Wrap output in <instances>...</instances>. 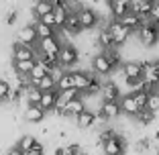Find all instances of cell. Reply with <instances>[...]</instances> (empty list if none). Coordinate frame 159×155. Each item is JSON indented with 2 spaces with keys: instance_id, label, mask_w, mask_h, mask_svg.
<instances>
[{
  "instance_id": "obj_1",
  "label": "cell",
  "mask_w": 159,
  "mask_h": 155,
  "mask_svg": "<svg viewBox=\"0 0 159 155\" xmlns=\"http://www.w3.org/2000/svg\"><path fill=\"white\" fill-rule=\"evenodd\" d=\"M108 31H110V35H112V45L114 47H122L126 41H129V37L133 35L131 29H126L125 25H120L118 21H112L110 23V27H108Z\"/></svg>"
},
{
  "instance_id": "obj_2",
  "label": "cell",
  "mask_w": 159,
  "mask_h": 155,
  "mask_svg": "<svg viewBox=\"0 0 159 155\" xmlns=\"http://www.w3.org/2000/svg\"><path fill=\"white\" fill-rule=\"evenodd\" d=\"M78 19H80V27L82 29H94V27H98V10H94L92 6H80L78 8Z\"/></svg>"
},
{
  "instance_id": "obj_3",
  "label": "cell",
  "mask_w": 159,
  "mask_h": 155,
  "mask_svg": "<svg viewBox=\"0 0 159 155\" xmlns=\"http://www.w3.org/2000/svg\"><path fill=\"white\" fill-rule=\"evenodd\" d=\"M39 41L37 31H35V25H25V27L19 29L16 33V43L14 45H27V47H35Z\"/></svg>"
},
{
  "instance_id": "obj_4",
  "label": "cell",
  "mask_w": 159,
  "mask_h": 155,
  "mask_svg": "<svg viewBox=\"0 0 159 155\" xmlns=\"http://www.w3.org/2000/svg\"><path fill=\"white\" fill-rule=\"evenodd\" d=\"M139 41H141V45H145V47H153L155 43L159 41V27H155V25H151V23H145L143 29L139 31Z\"/></svg>"
},
{
  "instance_id": "obj_5",
  "label": "cell",
  "mask_w": 159,
  "mask_h": 155,
  "mask_svg": "<svg viewBox=\"0 0 159 155\" xmlns=\"http://www.w3.org/2000/svg\"><path fill=\"white\" fill-rule=\"evenodd\" d=\"M80 61V53H78V49L71 45V43H67V45H63L61 47V53H59V66L66 70V67H71V66H75Z\"/></svg>"
},
{
  "instance_id": "obj_6",
  "label": "cell",
  "mask_w": 159,
  "mask_h": 155,
  "mask_svg": "<svg viewBox=\"0 0 159 155\" xmlns=\"http://www.w3.org/2000/svg\"><path fill=\"white\" fill-rule=\"evenodd\" d=\"M100 96H102V102H120V98H122L120 86L116 82H104L102 90H100Z\"/></svg>"
},
{
  "instance_id": "obj_7",
  "label": "cell",
  "mask_w": 159,
  "mask_h": 155,
  "mask_svg": "<svg viewBox=\"0 0 159 155\" xmlns=\"http://www.w3.org/2000/svg\"><path fill=\"white\" fill-rule=\"evenodd\" d=\"M122 78H125V82L143 80V67H141V61H126V63H122Z\"/></svg>"
},
{
  "instance_id": "obj_8",
  "label": "cell",
  "mask_w": 159,
  "mask_h": 155,
  "mask_svg": "<svg viewBox=\"0 0 159 155\" xmlns=\"http://www.w3.org/2000/svg\"><path fill=\"white\" fill-rule=\"evenodd\" d=\"M125 149H126V139H125V137H120V135L112 137L110 141H106L102 145L104 155H122V153H125Z\"/></svg>"
},
{
  "instance_id": "obj_9",
  "label": "cell",
  "mask_w": 159,
  "mask_h": 155,
  "mask_svg": "<svg viewBox=\"0 0 159 155\" xmlns=\"http://www.w3.org/2000/svg\"><path fill=\"white\" fill-rule=\"evenodd\" d=\"M37 59V49L27 47V45H14L12 47V61H35Z\"/></svg>"
},
{
  "instance_id": "obj_10",
  "label": "cell",
  "mask_w": 159,
  "mask_h": 155,
  "mask_svg": "<svg viewBox=\"0 0 159 155\" xmlns=\"http://www.w3.org/2000/svg\"><path fill=\"white\" fill-rule=\"evenodd\" d=\"M71 78H74V88L80 92V98H82V94L86 92V88H88L90 82H92L94 74H90V71H71Z\"/></svg>"
},
{
  "instance_id": "obj_11",
  "label": "cell",
  "mask_w": 159,
  "mask_h": 155,
  "mask_svg": "<svg viewBox=\"0 0 159 155\" xmlns=\"http://www.w3.org/2000/svg\"><path fill=\"white\" fill-rule=\"evenodd\" d=\"M153 8V0H131V12L137 14L141 21L147 19Z\"/></svg>"
},
{
  "instance_id": "obj_12",
  "label": "cell",
  "mask_w": 159,
  "mask_h": 155,
  "mask_svg": "<svg viewBox=\"0 0 159 155\" xmlns=\"http://www.w3.org/2000/svg\"><path fill=\"white\" fill-rule=\"evenodd\" d=\"M131 12V0H112L110 2V14L112 21H120L125 14Z\"/></svg>"
},
{
  "instance_id": "obj_13",
  "label": "cell",
  "mask_w": 159,
  "mask_h": 155,
  "mask_svg": "<svg viewBox=\"0 0 159 155\" xmlns=\"http://www.w3.org/2000/svg\"><path fill=\"white\" fill-rule=\"evenodd\" d=\"M92 70H94V74H98V75L112 74V66L108 63V59L102 55V53H96V55L92 57Z\"/></svg>"
},
{
  "instance_id": "obj_14",
  "label": "cell",
  "mask_w": 159,
  "mask_h": 155,
  "mask_svg": "<svg viewBox=\"0 0 159 155\" xmlns=\"http://www.w3.org/2000/svg\"><path fill=\"white\" fill-rule=\"evenodd\" d=\"M98 114H102L106 121L120 116V114H122V110H120V102H102V104H100Z\"/></svg>"
},
{
  "instance_id": "obj_15",
  "label": "cell",
  "mask_w": 159,
  "mask_h": 155,
  "mask_svg": "<svg viewBox=\"0 0 159 155\" xmlns=\"http://www.w3.org/2000/svg\"><path fill=\"white\" fill-rule=\"evenodd\" d=\"M61 31L66 35H80L82 27H80V19H78V12H70L66 16V23L61 27Z\"/></svg>"
},
{
  "instance_id": "obj_16",
  "label": "cell",
  "mask_w": 159,
  "mask_h": 155,
  "mask_svg": "<svg viewBox=\"0 0 159 155\" xmlns=\"http://www.w3.org/2000/svg\"><path fill=\"white\" fill-rule=\"evenodd\" d=\"M45 110L41 106H27L25 108V121L31 122V125H39V122L45 121Z\"/></svg>"
},
{
  "instance_id": "obj_17",
  "label": "cell",
  "mask_w": 159,
  "mask_h": 155,
  "mask_svg": "<svg viewBox=\"0 0 159 155\" xmlns=\"http://www.w3.org/2000/svg\"><path fill=\"white\" fill-rule=\"evenodd\" d=\"M120 110L125 114H129V116H137V114L141 112V108L137 106L133 94H122V98H120Z\"/></svg>"
},
{
  "instance_id": "obj_18",
  "label": "cell",
  "mask_w": 159,
  "mask_h": 155,
  "mask_svg": "<svg viewBox=\"0 0 159 155\" xmlns=\"http://www.w3.org/2000/svg\"><path fill=\"white\" fill-rule=\"evenodd\" d=\"M120 25H125L126 29H131L133 33H139L141 29H143V21L137 16V14H133V12H129V14H125L120 21H118Z\"/></svg>"
},
{
  "instance_id": "obj_19",
  "label": "cell",
  "mask_w": 159,
  "mask_h": 155,
  "mask_svg": "<svg viewBox=\"0 0 159 155\" xmlns=\"http://www.w3.org/2000/svg\"><path fill=\"white\" fill-rule=\"evenodd\" d=\"M39 106H41L45 112H49V110H55V106H57V90H53V92H43Z\"/></svg>"
},
{
  "instance_id": "obj_20",
  "label": "cell",
  "mask_w": 159,
  "mask_h": 155,
  "mask_svg": "<svg viewBox=\"0 0 159 155\" xmlns=\"http://www.w3.org/2000/svg\"><path fill=\"white\" fill-rule=\"evenodd\" d=\"M84 110H88L86 108V102L82 98H78V100H74V102H70L66 106V116H74V118H78L80 114L84 112Z\"/></svg>"
},
{
  "instance_id": "obj_21",
  "label": "cell",
  "mask_w": 159,
  "mask_h": 155,
  "mask_svg": "<svg viewBox=\"0 0 159 155\" xmlns=\"http://www.w3.org/2000/svg\"><path fill=\"white\" fill-rule=\"evenodd\" d=\"M75 122H78L80 129H90V127L96 125V114H94L92 110H84V112L75 118Z\"/></svg>"
},
{
  "instance_id": "obj_22",
  "label": "cell",
  "mask_w": 159,
  "mask_h": 155,
  "mask_svg": "<svg viewBox=\"0 0 159 155\" xmlns=\"http://www.w3.org/2000/svg\"><path fill=\"white\" fill-rule=\"evenodd\" d=\"M35 88L41 90V92H53V90H57V80L53 78L51 74H47L41 82H37V84H35Z\"/></svg>"
},
{
  "instance_id": "obj_23",
  "label": "cell",
  "mask_w": 159,
  "mask_h": 155,
  "mask_svg": "<svg viewBox=\"0 0 159 155\" xmlns=\"http://www.w3.org/2000/svg\"><path fill=\"white\" fill-rule=\"evenodd\" d=\"M74 88V78H71V71H63V74L57 78V92H66V90Z\"/></svg>"
},
{
  "instance_id": "obj_24",
  "label": "cell",
  "mask_w": 159,
  "mask_h": 155,
  "mask_svg": "<svg viewBox=\"0 0 159 155\" xmlns=\"http://www.w3.org/2000/svg\"><path fill=\"white\" fill-rule=\"evenodd\" d=\"M33 10H35V16H37V21H39L41 16L53 12V4H51V0H39L37 4L33 6Z\"/></svg>"
},
{
  "instance_id": "obj_25",
  "label": "cell",
  "mask_w": 159,
  "mask_h": 155,
  "mask_svg": "<svg viewBox=\"0 0 159 155\" xmlns=\"http://www.w3.org/2000/svg\"><path fill=\"white\" fill-rule=\"evenodd\" d=\"M35 31H37V37H39V41L41 39H51V37H57L55 35V29H51V27H47V25H43V23H35Z\"/></svg>"
},
{
  "instance_id": "obj_26",
  "label": "cell",
  "mask_w": 159,
  "mask_h": 155,
  "mask_svg": "<svg viewBox=\"0 0 159 155\" xmlns=\"http://www.w3.org/2000/svg\"><path fill=\"white\" fill-rule=\"evenodd\" d=\"M37 61H12V67L19 75H29Z\"/></svg>"
},
{
  "instance_id": "obj_27",
  "label": "cell",
  "mask_w": 159,
  "mask_h": 155,
  "mask_svg": "<svg viewBox=\"0 0 159 155\" xmlns=\"http://www.w3.org/2000/svg\"><path fill=\"white\" fill-rule=\"evenodd\" d=\"M96 43H98L102 49H110L114 47L112 45V35H110V31H98V35H96Z\"/></svg>"
},
{
  "instance_id": "obj_28",
  "label": "cell",
  "mask_w": 159,
  "mask_h": 155,
  "mask_svg": "<svg viewBox=\"0 0 159 155\" xmlns=\"http://www.w3.org/2000/svg\"><path fill=\"white\" fill-rule=\"evenodd\" d=\"M102 55L108 59V63L112 66V70H114V67H118V66H120V53H118V49H116V47L104 49V51H102Z\"/></svg>"
},
{
  "instance_id": "obj_29",
  "label": "cell",
  "mask_w": 159,
  "mask_h": 155,
  "mask_svg": "<svg viewBox=\"0 0 159 155\" xmlns=\"http://www.w3.org/2000/svg\"><path fill=\"white\" fill-rule=\"evenodd\" d=\"M47 75V70L41 66V63H35V67L31 70V74H29V80H31V86H35L37 82H41L43 78Z\"/></svg>"
},
{
  "instance_id": "obj_30",
  "label": "cell",
  "mask_w": 159,
  "mask_h": 155,
  "mask_svg": "<svg viewBox=\"0 0 159 155\" xmlns=\"http://www.w3.org/2000/svg\"><path fill=\"white\" fill-rule=\"evenodd\" d=\"M41 90H37L35 86H31V88L27 90V100H29V106H39V102H41Z\"/></svg>"
},
{
  "instance_id": "obj_31",
  "label": "cell",
  "mask_w": 159,
  "mask_h": 155,
  "mask_svg": "<svg viewBox=\"0 0 159 155\" xmlns=\"http://www.w3.org/2000/svg\"><path fill=\"white\" fill-rule=\"evenodd\" d=\"M100 90H102V82H100L98 78L94 75V78H92V82H90V86L86 88V92H84V94H82V98H84V96H94V94H100Z\"/></svg>"
},
{
  "instance_id": "obj_32",
  "label": "cell",
  "mask_w": 159,
  "mask_h": 155,
  "mask_svg": "<svg viewBox=\"0 0 159 155\" xmlns=\"http://www.w3.org/2000/svg\"><path fill=\"white\" fill-rule=\"evenodd\" d=\"M35 143H37V139H35V137H31V135H27V137H23V139L19 141V145H16V147H19V149L23 151L25 155H27L29 151L33 149V145H35Z\"/></svg>"
},
{
  "instance_id": "obj_33",
  "label": "cell",
  "mask_w": 159,
  "mask_h": 155,
  "mask_svg": "<svg viewBox=\"0 0 159 155\" xmlns=\"http://www.w3.org/2000/svg\"><path fill=\"white\" fill-rule=\"evenodd\" d=\"M145 23H151V25H155V27H159V2H153V8H151L149 16L143 19V25Z\"/></svg>"
},
{
  "instance_id": "obj_34",
  "label": "cell",
  "mask_w": 159,
  "mask_h": 155,
  "mask_svg": "<svg viewBox=\"0 0 159 155\" xmlns=\"http://www.w3.org/2000/svg\"><path fill=\"white\" fill-rule=\"evenodd\" d=\"M135 118L139 121V125H145V127H147V125H151V122L155 121V114L151 112V110H147V108H145V110H141V112L137 114Z\"/></svg>"
},
{
  "instance_id": "obj_35",
  "label": "cell",
  "mask_w": 159,
  "mask_h": 155,
  "mask_svg": "<svg viewBox=\"0 0 159 155\" xmlns=\"http://www.w3.org/2000/svg\"><path fill=\"white\" fill-rule=\"evenodd\" d=\"M149 92H145V90H143V92H137V94H133V98H135V102H137V106L141 108V110H145L147 108V102H149Z\"/></svg>"
},
{
  "instance_id": "obj_36",
  "label": "cell",
  "mask_w": 159,
  "mask_h": 155,
  "mask_svg": "<svg viewBox=\"0 0 159 155\" xmlns=\"http://www.w3.org/2000/svg\"><path fill=\"white\" fill-rule=\"evenodd\" d=\"M147 110H151L153 114L159 112V90H155L153 94L149 96V102H147Z\"/></svg>"
},
{
  "instance_id": "obj_37",
  "label": "cell",
  "mask_w": 159,
  "mask_h": 155,
  "mask_svg": "<svg viewBox=\"0 0 159 155\" xmlns=\"http://www.w3.org/2000/svg\"><path fill=\"white\" fill-rule=\"evenodd\" d=\"M112 137H116V131H114V129H104V131H100V135H98V143L104 145V143L110 141Z\"/></svg>"
},
{
  "instance_id": "obj_38",
  "label": "cell",
  "mask_w": 159,
  "mask_h": 155,
  "mask_svg": "<svg viewBox=\"0 0 159 155\" xmlns=\"http://www.w3.org/2000/svg\"><path fill=\"white\" fill-rule=\"evenodd\" d=\"M135 149H137V153H145V151L151 149V141L147 139V137H141L139 141L135 143Z\"/></svg>"
},
{
  "instance_id": "obj_39",
  "label": "cell",
  "mask_w": 159,
  "mask_h": 155,
  "mask_svg": "<svg viewBox=\"0 0 159 155\" xmlns=\"http://www.w3.org/2000/svg\"><path fill=\"white\" fill-rule=\"evenodd\" d=\"M10 92V84L8 80H0V102H6V96Z\"/></svg>"
},
{
  "instance_id": "obj_40",
  "label": "cell",
  "mask_w": 159,
  "mask_h": 155,
  "mask_svg": "<svg viewBox=\"0 0 159 155\" xmlns=\"http://www.w3.org/2000/svg\"><path fill=\"white\" fill-rule=\"evenodd\" d=\"M20 96H23V92H20V90H14V88H10V92H8V96H6V102H12V104H19V100H20Z\"/></svg>"
},
{
  "instance_id": "obj_41",
  "label": "cell",
  "mask_w": 159,
  "mask_h": 155,
  "mask_svg": "<svg viewBox=\"0 0 159 155\" xmlns=\"http://www.w3.org/2000/svg\"><path fill=\"white\" fill-rule=\"evenodd\" d=\"M63 151H66V155H82V147L78 143H71V145L63 147Z\"/></svg>"
},
{
  "instance_id": "obj_42",
  "label": "cell",
  "mask_w": 159,
  "mask_h": 155,
  "mask_svg": "<svg viewBox=\"0 0 159 155\" xmlns=\"http://www.w3.org/2000/svg\"><path fill=\"white\" fill-rule=\"evenodd\" d=\"M43 153H45V147H43V143H41V141H37V143L33 145V149L29 151L27 155H43Z\"/></svg>"
},
{
  "instance_id": "obj_43",
  "label": "cell",
  "mask_w": 159,
  "mask_h": 155,
  "mask_svg": "<svg viewBox=\"0 0 159 155\" xmlns=\"http://www.w3.org/2000/svg\"><path fill=\"white\" fill-rule=\"evenodd\" d=\"M16 19H19V12L16 10H8V14H6V25H14L16 23Z\"/></svg>"
},
{
  "instance_id": "obj_44",
  "label": "cell",
  "mask_w": 159,
  "mask_h": 155,
  "mask_svg": "<svg viewBox=\"0 0 159 155\" xmlns=\"http://www.w3.org/2000/svg\"><path fill=\"white\" fill-rule=\"evenodd\" d=\"M6 155H25V153H23V151L19 149V147H12V149H10V151H8Z\"/></svg>"
},
{
  "instance_id": "obj_45",
  "label": "cell",
  "mask_w": 159,
  "mask_h": 155,
  "mask_svg": "<svg viewBox=\"0 0 159 155\" xmlns=\"http://www.w3.org/2000/svg\"><path fill=\"white\" fill-rule=\"evenodd\" d=\"M55 155H66V151H63V147H57V149H55Z\"/></svg>"
},
{
  "instance_id": "obj_46",
  "label": "cell",
  "mask_w": 159,
  "mask_h": 155,
  "mask_svg": "<svg viewBox=\"0 0 159 155\" xmlns=\"http://www.w3.org/2000/svg\"><path fill=\"white\" fill-rule=\"evenodd\" d=\"M155 141H157V143H159V131H157V133H155Z\"/></svg>"
},
{
  "instance_id": "obj_47",
  "label": "cell",
  "mask_w": 159,
  "mask_h": 155,
  "mask_svg": "<svg viewBox=\"0 0 159 155\" xmlns=\"http://www.w3.org/2000/svg\"><path fill=\"white\" fill-rule=\"evenodd\" d=\"M82 155H84V153H82Z\"/></svg>"
},
{
  "instance_id": "obj_48",
  "label": "cell",
  "mask_w": 159,
  "mask_h": 155,
  "mask_svg": "<svg viewBox=\"0 0 159 155\" xmlns=\"http://www.w3.org/2000/svg\"><path fill=\"white\" fill-rule=\"evenodd\" d=\"M84 155H86V153H84Z\"/></svg>"
}]
</instances>
